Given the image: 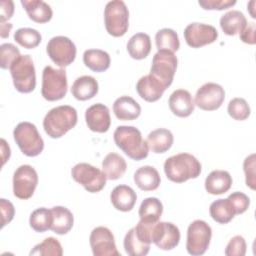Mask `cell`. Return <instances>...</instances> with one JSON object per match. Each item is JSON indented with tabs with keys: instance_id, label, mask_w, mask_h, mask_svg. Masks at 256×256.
I'll return each mask as SVG.
<instances>
[{
	"instance_id": "25",
	"label": "cell",
	"mask_w": 256,
	"mask_h": 256,
	"mask_svg": "<svg viewBox=\"0 0 256 256\" xmlns=\"http://www.w3.org/2000/svg\"><path fill=\"white\" fill-rule=\"evenodd\" d=\"M174 141L173 134L166 128H158L150 132L147 136L146 142L149 149L156 154L165 153L168 151Z\"/></svg>"
},
{
	"instance_id": "20",
	"label": "cell",
	"mask_w": 256,
	"mask_h": 256,
	"mask_svg": "<svg viewBox=\"0 0 256 256\" xmlns=\"http://www.w3.org/2000/svg\"><path fill=\"white\" fill-rule=\"evenodd\" d=\"M110 200L115 209L122 212H128L133 209L137 200V195L130 186L117 185L111 191Z\"/></svg>"
},
{
	"instance_id": "37",
	"label": "cell",
	"mask_w": 256,
	"mask_h": 256,
	"mask_svg": "<svg viewBox=\"0 0 256 256\" xmlns=\"http://www.w3.org/2000/svg\"><path fill=\"white\" fill-rule=\"evenodd\" d=\"M14 40L26 49H33L37 47L41 40V34L33 28H19L14 33Z\"/></svg>"
},
{
	"instance_id": "32",
	"label": "cell",
	"mask_w": 256,
	"mask_h": 256,
	"mask_svg": "<svg viewBox=\"0 0 256 256\" xmlns=\"http://www.w3.org/2000/svg\"><path fill=\"white\" fill-rule=\"evenodd\" d=\"M209 213L212 219L219 224L229 223L236 215L234 207L228 200V198L217 199L213 201L210 204Z\"/></svg>"
},
{
	"instance_id": "43",
	"label": "cell",
	"mask_w": 256,
	"mask_h": 256,
	"mask_svg": "<svg viewBox=\"0 0 256 256\" xmlns=\"http://www.w3.org/2000/svg\"><path fill=\"white\" fill-rule=\"evenodd\" d=\"M228 200L233 205L236 215L244 213L248 209V207L250 205L249 197L246 194H244L242 192H239V191L231 193L228 196Z\"/></svg>"
},
{
	"instance_id": "11",
	"label": "cell",
	"mask_w": 256,
	"mask_h": 256,
	"mask_svg": "<svg viewBox=\"0 0 256 256\" xmlns=\"http://www.w3.org/2000/svg\"><path fill=\"white\" fill-rule=\"evenodd\" d=\"M46 52L56 65L63 68L75 60L77 50L74 42L68 37L55 36L48 41Z\"/></svg>"
},
{
	"instance_id": "41",
	"label": "cell",
	"mask_w": 256,
	"mask_h": 256,
	"mask_svg": "<svg viewBox=\"0 0 256 256\" xmlns=\"http://www.w3.org/2000/svg\"><path fill=\"white\" fill-rule=\"evenodd\" d=\"M246 241L240 236L236 235L230 239L228 242L224 254L226 256H244L246 253Z\"/></svg>"
},
{
	"instance_id": "18",
	"label": "cell",
	"mask_w": 256,
	"mask_h": 256,
	"mask_svg": "<svg viewBox=\"0 0 256 256\" xmlns=\"http://www.w3.org/2000/svg\"><path fill=\"white\" fill-rule=\"evenodd\" d=\"M169 108L171 112L181 118L190 116L194 112L195 104L192 95L185 89H177L169 97Z\"/></svg>"
},
{
	"instance_id": "24",
	"label": "cell",
	"mask_w": 256,
	"mask_h": 256,
	"mask_svg": "<svg viewBox=\"0 0 256 256\" xmlns=\"http://www.w3.org/2000/svg\"><path fill=\"white\" fill-rule=\"evenodd\" d=\"M134 182L143 191H154L159 187L161 178L156 168L145 165L135 171Z\"/></svg>"
},
{
	"instance_id": "44",
	"label": "cell",
	"mask_w": 256,
	"mask_h": 256,
	"mask_svg": "<svg viewBox=\"0 0 256 256\" xmlns=\"http://www.w3.org/2000/svg\"><path fill=\"white\" fill-rule=\"evenodd\" d=\"M198 4L205 10H224L236 4V0H199Z\"/></svg>"
},
{
	"instance_id": "31",
	"label": "cell",
	"mask_w": 256,
	"mask_h": 256,
	"mask_svg": "<svg viewBox=\"0 0 256 256\" xmlns=\"http://www.w3.org/2000/svg\"><path fill=\"white\" fill-rule=\"evenodd\" d=\"M83 62L94 72H104L110 67L109 54L101 49H88L83 53Z\"/></svg>"
},
{
	"instance_id": "13",
	"label": "cell",
	"mask_w": 256,
	"mask_h": 256,
	"mask_svg": "<svg viewBox=\"0 0 256 256\" xmlns=\"http://www.w3.org/2000/svg\"><path fill=\"white\" fill-rule=\"evenodd\" d=\"M151 242L161 250H172L180 242V231L171 222L157 221L151 226Z\"/></svg>"
},
{
	"instance_id": "35",
	"label": "cell",
	"mask_w": 256,
	"mask_h": 256,
	"mask_svg": "<svg viewBox=\"0 0 256 256\" xmlns=\"http://www.w3.org/2000/svg\"><path fill=\"white\" fill-rule=\"evenodd\" d=\"M53 221V215L51 209L45 207L35 209L29 218L30 227L39 233L50 230Z\"/></svg>"
},
{
	"instance_id": "10",
	"label": "cell",
	"mask_w": 256,
	"mask_h": 256,
	"mask_svg": "<svg viewBox=\"0 0 256 256\" xmlns=\"http://www.w3.org/2000/svg\"><path fill=\"white\" fill-rule=\"evenodd\" d=\"M177 57L168 51H158L152 59L150 74L159 80L167 89L173 82L177 69Z\"/></svg>"
},
{
	"instance_id": "23",
	"label": "cell",
	"mask_w": 256,
	"mask_h": 256,
	"mask_svg": "<svg viewBox=\"0 0 256 256\" xmlns=\"http://www.w3.org/2000/svg\"><path fill=\"white\" fill-rule=\"evenodd\" d=\"M98 82L97 80L89 75H83L78 77L72 84L71 93L80 101H86L93 98L98 93Z\"/></svg>"
},
{
	"instance_id": "46",
	"label": "cell",
	"mask_w": 256,
	"mask_h": 256,
	"mask_svg": "<svg viewBox=\"0 0 256 256\" xmlns=\"http://www.w3.org/2000/svg\"><path fill=\"white\" fill-rule=\"evenodd\" d=\"M239 34H240V39L244 43L250 44V45H254L256 43V39H255V23L254 22L247 23L245 28Z\"/></svg>"
},
{
	"instance_id": "1",
	"label": "cell",
	"mask_w": 256,
	"mask_h": 256,
	"mask_svg": "<svg viewBox=\"0 0 256 256\" xmlns=\"http://www.w3.org/2000/svg\"><path fill=\"white\" fill-rule=\"evenodd\" d=\"M166 177L174 183H183L197 178L201 173V163L189 153H179L166 159L164 162Z\"/></svg>"
},
{
	"instance_id": "8",
	"label": "cell",
	"mask_w": 256,
	"mask_h": 256,
	"mask_svg": "<svg viewBox=\"0 0 256 256\" xmlns=\"http://www.w3.org/2000/svg\"><path fill=\"white\" fill-rule=\"evenodd\" d=\"M212 229L210 225L203 220H194L187 229L186 249L192 256L203 255L210 244Z\"/></svg>"
},
{
	"instance_id": "40",
	"label": "cell",
	"mask_w": 256,
	"mask_h": 256,
	"mask_svg": "<svg viewBox=\"0 0 256 256\" xmlns=\"http://www.w3.org/2000/svg\"><path fill=\"white\" fill-rule=\"evenodd\" d=\"M21 56L19 49L12 43H4L0 46V66L2 69H10L11 65Z\"/></svg>"
},
{
	"instance_id": "3",
	"label": "cell",
	"mask_w": 256,
	"mask_h": 256,
	"mask_svg": "<svg viewBox=\"0 0 256 256\" xmlns=\"http://www.w3.org/2000/svg\"><path fill=\"white\" fill-rule=\"evenodd\" d=\"M77 120V111L74 107L60 105L47 112L43 119V128L49 137L57 139L74 128Z\"/></svg>"
},
{
	"instance_id": "36",
	"label": "cell",
	"mask_w": 256,
	"mask_h": 256,
	"mask_svg": "<svg viewBox=\"0 0 256 256\" xmlns=\"http://www.w3.org/2000/svg\"><path fill=\"white\" fill-rule=\"evenodd\" d=\"M123 246L125 252L130 256H145L150 250V244L142 242L136 235L135 229L131 228L125 235Z\"/></svg>"
},
{
	"instance_id": "6",
	"label": "cell",
	"mask_w": 256,
	"mask_h": 256,
	"mask_svg": "<svg viewBox=\"0 0 256 256\" xmlns=\"http://www.w3.org/2000/svg\"><path fill=\"white\" fill-rule=\"evenodd\" d=\"M104 23L107 32L114 37L126 34L129 27V11L124 1H109L104 9Z\"/></svg>"
},
{
	"instance_id": "14",
	"label": "cell",
	"mask_w": 256,
	"mask_h": 256,
	"mask_svg": "<svg viewBox=\"0 0 256 256\" xmlns=\"http://www.w3.org/2000/svg\"><path fill=\"white\" fill-rule=\"evenodd\" d=\"M225 99L224 88L213 82L203 84L195 94L194 104L205 111H214L220 108Z\"/></svg>"
},
{
	"instance_id": "2",
	"label": "cell",
	"mask_w": 256,
	"mask_h": 256,
	"mask_svg": "<svg viewBox=\"0 0 256 256\" xmlns=\"http://www.w3.org/2000/svg\"><path fill=\"white\" fill-rule=\"evenodd\" d=\"M114 142L129 158L140 161L149 153V147L139 129L134 126H118L113 134Z\"/></svg>"
},
{
	"instance_id": "26",
	"label": "cell",
	"mask_w": 256,
	"mask_h": 256,
	"mask_svg": "<svg viewBox=\"0 0 256 256\" xmlns=\"http://www.w3.org/2000/svg\"><path fill=\"white\" fill-rule=\"evenodd\" d=\"M21 4L29 18L36 23H46L53 16L50 5L42 0H21Z\"/></svg>"
},
{
	"instance_id": "17",
	"label": "cell",
	"mask_w": 256,
	"mask_h": 256,
	"mask_svg": "<svg viewBox=\"0 0 256 256\" xmlns=\"http://www.w3.org/2000/svg\"><path fill=\"white\" fill-rule=\"evenodd\" d=\"M85 121L88 128L97 133H105L111 125L109 109L102 103H96L85 111Z\"/></svg>"
},
{
	"instance_id": "38",
	"label": "cell",
	"mask_w": 256,
	"mask_h": 256,
	"mask_svg": "<svg viewBox=\"0 0 256 256\" xmlns=\"http://www.w3.org/2000/svg\"><path fill=\"white\" fill-rule=\"evenodd\" d=\"M63 249L60 242L54 237H47L41 243L34 246L30 255L40 256H61Z\"/></svg>"
},
{
	"instance_id": "27",
	"label": "cell",
	"mask_w": 256,
	"mask_h": 256,
	"mask_svg": "<svg viewBox=\"0 0 256 256\" xmlns=\"http://www.w3.org/2000/svg\"><path fill=\"white\" fill-rule=\"evenodd\" d=\"M53 221L50 230L58 235L67 234L73 227L74 217L72 212L64 206H54L51 208Z\"/></svg>"
},
{
	"instance_id": "21",
	"label": "cell",
	"mask_w": 256,
	"mask_h": 256,
	"mask_svg": "<svg viewBox=\"0 0 256 256\" xmlns=\"http://www.w3.org/2000/svg\"><path fill=\"white\" fill-rule=\"evenodd\" d=\"M113 112L117 119L131 121L137 119L141 114L139 103L130 96H120L113 103Z\"/></svg>"
},
{
	"instance_id": "34",
	"label": "cell",
	"mask_w": 256,
	"mask_h": 256,
	"mask_svg": "<svg viewBox=\"0 0 256 256\" xmlns=\"http://www.w3.org/2000/svg\"><path fill=\"white\" fill-rule=\"evenodd\" d=\"M155 43L158 51L176 52L180 47L177 33L170 28L160 29L155 35Z\"/></svg>"
},
{
	"instance_id": "12",
	"label": "cell",
	"mask_w": 256,
	"mask_h": 256,
	"mask_svg": "<svg viewBox=\"0 0 256 256\" xmlns=\"http://www.w3.org/2000/svg\"><path fill=\"white\" fill-rule=\"evenodd\" d=\"M38 184V174L30 165L19 166L13 175V193L19 199H29Z\"/></svg>"
},
{
	"instance_id": "49",
	"label": "cell",
	"mask_w": 256,
	"mask_h": 256,
	"mask_svg": "<svg viewBox=\"0 0 256 256\" xmlns=\"http://www.w3.org/2000/svg\"><path fill=\"white\" fill-rule=\"evenodd\" d=\"M12 29V24L11 23H2L1 27H0V31H1V37L2 38H6L9 36V32Z\"/></svg>"
},
{
	"instance_id": "48",
	"label": "cell",
	"mask_w": 256,
	"mask_h": 256,
	"mask_svg": "<svg viewBox=\"0 0 256 256\" xmlns=\"http://www.w3.org/2000/svg\"><path fill=\"white\" fill-rule=\"evenodd\" d=\"M1 151H2V160H3L2 165H4L10 157V147L4 139H1Z\"/></svg>"
},
{
	"instance_id": "30",
	"label": "cell",
	"mask_w": 256,
	"mask_h": 256,
	"mask_svg": "<svg viewBox=\"0 0 256 256\" xmlns=\"http://www.w3.org/2000/svg\"><path fill=\"white\" fill-rule=\"evenodd\" d=\"M127 51L131 58L142 60L146 58L151 51V39L146 33L134 34L127 43Z\"/></svg>"
},
{
	"instance_id": "28",
	"label": "cell",
	"mask_w": 256,
	"mask_h": 256,
	"mask_svg": "<svg viewBox=\"0 0 256 256\" xmlns=\"http://www.w3.org/2000/svg\"><path fill=\"white\" fill-rule=\"evenodd\" d=\"M246 25L247 19L239 10L228 11L220 18V27L228 36H234L237 33H240Z\"/></svg>"
},
{
	"instance_id": "39",
	"label": "cell",
	"mask_w": 256,
	"mask_h": 256,
	"mask_svg": "<svg viewBox=\"0 0 256 256\" xmlns=\"http://www.w3.org/2000/svg\"><path fill=\"white\" fill-rule=\"evenodd\" d=\"M227 112L230 115V117H232L233 119L238 121H243L250 116L251 110H250V106L248 105L245 99L236 97L229 101Z\"/></svg>"
},
{
	"instance_id": "7",
	"label": "cell",
	"mask_w": 256,
	"mask_h": 256,
	"mask_svg": "<svg viewBox=\"0 0 256 256\" xmlns=\"http://www.w3.org/2000/svg\"><path fill=\"white\" fill-rule=\"evenodd\" d=\"M14 87L18 92L30 93L36 87V73L30 55H21L10 67Z\"/></svg>"
},
{
	"instance_id": "42",
	"label": "cell",
	"mask_w": 256,
	"mask_h": 256,
	"mask_svg": "<svg viewBox=\"0 0 256 256\" xmlns=\"http://www.w3.org/2000/svg\"><path fill=\"white\" fill-rule=\"evenodd\" d=\"M255 154L252 153L247 156L243 162V170L245 173V182L246 185L255 190L256 188V179H255Z\"/></svg>"
},
{
	"instance_id": "33",
	"label": "cell",
	"mask_w": 256,
	"mask_h": 256,
	"mask_svg": "<svg viewBox=\"0 0 256 256\" xmlns=\"http://www.w3.org/2000/svg\"><path fill=\"white\" fill-rule=\"evenodd\" d=\"M163 212L162 202L156 197L145 198L139 207V217L140 220L147 222H157L159 221Z\"/></svg>"
},
{
	"instance_id": "29",
	"label": "cell",
	"mask_w": 256,
	"mask_h": 256,
	"mask_svg": "<svg viewBox=\"0 0 256 256\" xmlns=\"http://www.w3.org/2000/svg\"><path fill=\"white\" fill-rule=\"evenodd\" d=\"M126 168L127 163L125 159L115 152L107 154L102 161V171L109 180L121 178L126 172Z\"/></svg>"
},
{
	"instance_id": "22",
	"label": "cell",
	"mask_w": 256,
	"mask_h": 256,
	"mask_svg": "<svg viewBox=\"0 0 256 256\" xmlns=\"http://www.w3.org/2000/svg\"><path fill=\"white\" fill-rule=\"evenodd\" d=\"M232 177L228 171L213 170L205 179V189L211 195L226 193L232 186Z\"/></svg>"
},
{
	"instance_id": "4",
	"label": "cell",
	"mask_w": 256,
	"mask_h": 256,
	"mask_svg": "<svg viewBox=\"0 0 256 256\" xmlns=\"http://www.w3.org/2000/svg\"><path fill=\"white\" fill-rule=\"evenodd\" d=\"M13 137L21 152L28 157L38 156L44 149V141L33 123L24 121L17 124Z\"/></svg>"
},
{
	"instance_id": "5",
	"label": "cell",
	"mask_w": 256,
	"mask_h": 256,
	"mask_svg": "<svg viewBox=\"0 0 256 256\" xmlns=\"http://www.w3.org/2000/svg\"><path fill=\"white\" fill-rule=\"evenodd\" d=\"M67 89L68 82L65 69H55L50 65L43 69L41 94L45 100H60L65 97Z\"/></svg>"
},
{
	"instance_id": "16",
	"label": "cell",
	"mask_w": 256,
	"mask_h": 256,
	"mask_svg": "<svg viewBox=\"0 0 256 256\" xmlns=\"http://www.w3.org/2000/svg\"><path fill=\"white\" fill-rule=\"evenodd\" d=\"M89 242L94 256H120L114 235L107 227L94 228L90 234Z\"/></svg>"
},
{
	"instance_id": "47",
	"label": "cell",
	"mask_w": 256,
	"mask_h": 256,
	"mask_svg": "<svg viewBox=\"0 0 256 256\" xmlns=\"http://www.w3.org/2000/svg\"><path fill=\"white\" fill-rule=\"evenodd\" d=\"M14 13V3L11 0H2L0 3V23L9 20Z\"/></svg>"
},
{
	"instance_id": "45",
	"label": "cell",
	"mask_w": 256,
	"mask_h": 256,
	"mask_svg": "<svg viewBox=\"0 0 256 256\" xmlns=\"http://www.w3.org/2000/svg\"><path fill=\"white\" fill-rule=\"evenodd\" d=\"M0 207H1V214H2V227H4L13 219L15 214V209L13 204L4 198L0 199Z\"/></svg>"
},
{
	"instance_id": "15",
	"label": "cell",
	"mask_w": 256,
	"mask_h": 256,
	"mask_svg": "<svg viewBox=\"0 0 256 256\" xmlns=\"http://www.w3.org/2000/svg\"><path fill=\"white\" fill-rule=\"evenodd\" d=\"M218 38L217 29L209 24L190 23L184 29V39L188 46L192 48H200L207 44H211Z\"/></svg>"
},
{
	"instance_id": "19",
	"label": "cell",
	"mask_w": 256,
	"mask_h": 256,
	"mask_svg": "<svg viewBox=\"0 0 256 256\" xmlns=\"http://www.w3.org/2000/svg\"><path fill=\"white\" fill-rule=\"evenodd\" d=\"M136 90L143 100L147 102H155L162 97L166 88L154 76L148 74L138 80Z\"/></svg>"
},
{
	"instance_id": "9",
	"label": "cell",
	"mask_w": 256,
	"mask_h": 256,
	"mask_svg": "<svg viewBox=\"0 0 256 256\" xmlns=\"http://www.w3.org/2000/svg\"><path fill=\"white\" fill-rule=\"evenodd\" d=\"M72 178L90 193L100 192L106 185V176L89 163H78L71 170Z\"/></svg>"
}]
</instances>
